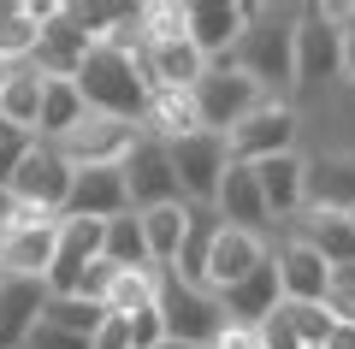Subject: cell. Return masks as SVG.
I'll return each mask as SVG.
<instances>
[{
    "label": "cell",
    "instance_id": "obj_8",
    "mask_svg": "<svg viewBox=\"0 0 355 349\" xmlns=\"http://www.w3.org/2000/svg\"><path fill=\"white\" fill-rule=\"evenodd\" d=\"M296 130H302V119H296V107L291 101H266V107H254L249 119H243L237 130H231V160H243V166H261V160H272V154H296Z\"/></svg>",
    "mask_w": 355,
    "mask_h": 349
},
{
    "label": "cell",
    "instance_id": "obj_33",
    "mask_svg": "<svg viewBox=\"0 0 355 349\" xmlns=\"http://www.w3.org/2000/svg\"><path fill=\"white\" fill-rule=\"evenodd\" d=\"M42 320L60 325V332H71V337H89V343H95V332L107 325V308H101V302H89V296H53Z\"/></svg>",
    "mask_w": 355,
    "mask_h": 349
},
{
    "label": "cell",
    "instance_id": "obj_32",
    "mask_svg": "<svg viewBox=\"0 0 355 349\" xmlns=\"http://www.w3.org/2000/svg\"><path fill=\"white\" fill-rule=\"evenodd\" d=\"M107 261L125 266V273H137V266H154L148 237H142V219H137V213H119V219H107Z\"/></svg>",
    "mask_w": 355,
    "mask_h": 349
},
{
    "label": "cell",
    "instance_id": "obj_37",
    "mask_svg": "<svg viewBox=\"0 0 355 349\" xmlns=\"http://www.w3.org/2000/svg\"><path fill=\"white\" fill-rule=\"evenodd\" d=\"M89 349H137V337H130V320L107 314V325L95 332V343H89Z\"/></svg>",
    "mask_w": 355,
    "mask_h": 349
},
{
    "label": "cell",
    "instance_id": "obj_21",
    "mask_svg": "<svg viewBox=\"0 0 355 349\" xmlns=\"http://www.w3.org/2000/svg\"><path fill=\"white\" fill-rule=\"evenodd\" d=\"M214 213H219L225 225H237V231H261V237H266V225H272V207H266V196H261V178H254V166L231 160L225 184H219Z\"/></svg>",
    "mask_w": 355,
    "mask_h": 349
},
{
    "label": "cell",
    "instance_id": "obj_39",
    "mask_svg": "<svg viewBox=\"0 0 355 349\" xmlns=\"http://www.w3.org/2000/svg\"><path fill=\"white\" fill-rule=\"evenodd\" d=\"M12 207H18V201H12V189H0V225L12 219Z\"/></svg>",
    "mask_w": 355,
    "mask_h": 349
},
{
    "label": "cell",
    "instance_id": "obj_10",
    "mask_svg": "<svg viewBox=\"0 0 355 349\" xmlns=\"http://www.w3.org/2000/svg\"><path fill=\"white\" fill-rule=\"evenodd\" d=\"M71 184H77V166L65 160L53 142H36V148L24 154V166H18V178H12V201L42 207V213H60V219H65Z\"/></svg>",
    "mask_w": 355,
    "mask_h": 349
},
{
    "label": "cell",
    "instance_id": "obj_30",
    "mask_svg": "<svg viewBox=\"0 0 355 349\" xmlns=\"http://www.w3.org/2000/svg\"><path fill=\"white\" fill-rule=\"evenodd\" d=\"M42 95H48V77H42L36 65H18V71H12V83L0 89V119L36 137V119H42Z\"/></svg>",
    "mask_w": 355,
    "mask_h": 349
},
{
    "label": "cell",
    "instance_id": "obj_2",
    "mask_svg": "<svg viewBox=\"0 0 355 349\" xmlns=\"http://www.w3.org/2000/svg\"><path fill=\"white\" fill-rule=\"evenodd\" d=\"M77 95H83L89 112H107V119H130L142 125V112H148V77H142V60L130 53H113V48H89V60L77 65Z\"/></svg>",
    "mask_w": 355,
    "mask_h": 349
},
{
    "label": "cell",
    "instance_id": "obj_18",
    "mask_svg": "<svg viewBox=\"0 0 355 349\" xmlns=\"http://www.w3.org/2000/svg\"><path fill=\"white\" fill-rule=\"evenodd\" d=\"M272 266H279V290H284V302H326V290H331V266H326V255L308 249L296 231L279 243V249H272Z\"/></svg>",
    "mask_w": 355,
    "mask_h": 349
},
{
    "label": "cell",
    "instance_id": "obj_16",
    "mask_svg": "<svg viewBox=\"0 0 355 349\" xmlns=\"http://www.w3.org/2000/svg\"><path fill=\"white\" fill-rule=\"evenodd\" d=\"M89 48H95V42H89V30L77 24V12L48 0V18H42V48H36V60H30V65H36L42 77H77V65L89 60Z\"/></svg>",
    "mask_w": 355,
    "mask_h": 349
},
{
    "label": "cell",
    "instance_id": "obj_7",
    "mask_svg": "<svg viewBox=\"0 0 355 349\" xmlns=\"http://www.w3.org/2000/svg\"><path fill=\"white\" fill-rule=\"evenodd\" d=\"M166 148H172L184 201H190V207H214L219 184H225V172H231V142L214 137V130H196V137H184V142H166Z\"/></svg>",
    "mask_w": 355,
    "mask_h": 349
},
{
    "label": "cell",
    "instance_id": "obj_11",
    "mask_svg": "<svg viewBox=\"0 0 355 349\" xmlns=\"http://www.w3.org/2000/svg\"><path fill=\"white\" fill-rule=\"evenodd\" d=\"M125 189H130V213H148V207H178L184 201V184H178V166H172V148L154 137L137 142V154H130L125 166Z\"/></svg>",
    "mask_w": 355,
    "mask_h": 349
},
{
    "label": "cell",
    "instance_id": "obj_28",
    "mask_svg": "<svg viewBox=\"0 0 355 349\" xmlns=\"http://www.w3.org/2000/svg\"><path fill=\"white\" fill-rule=\"evenodd\" d=\"M219 231H225V219H219L214 207H190V225H184V249H178V261H172V273L184 278V284H202V290H207V261H214Z\"/></svg>",
    "mask_w": 355,
    "mask_h": 349
},
{
    "label": "cell",
    "instance_id": "obj_27",
    "mask_svg": "<svg viewBox=\"0 0 355 349\" xmlns=\"http://www.w3.org/2000/svg\"><path fill=\"white\" fill-rule=\"evenodd\" d=\"M142 130L154 142H184L202 130V112H196V95L190 89H154L148 95V112H142Z\"/></svg>",
    "mask_w": 355,
    "mask_h": 349
},
{
    "label": "cell",
    "instance_id": "obj_25",
    "mask_svg": "<svg viewBox=\"0 0 355 349\" xmlns=\"http://www.w3.org/2000/svg\"><path fill=\"white\" fill-rule=\"evenodd\" d=\"M296 237H302L308 249H320L326 266L338 273V266L355 261V213H320V207H308L302 219H296Z\"/></svg>",
    "mask_w": 355,
    "mask_h": 349
},
{
    "label": "cell",
    "instance_id": "obj_34",
    "mask_svg": "<svg viewBox=\"0 0 355 349\" xmlns=\"http://www.w3.org/2000/svg\"><path fill=\"white\" fill-rule=\"evenodd\" d=\"M30 148H36V137L0 119V189H12V178H18V166H24Z\"/></svg>",
    "mask_w": 355,
    "mask_h": 349
},
{
    "label": "cell",
    "instance_id": "obj_12",
    "mask_svg": "<svg viewBox=\"0 0 355 349\" xmlns=\"http://www.w3.org/2000/svg\"><path fill=\"white\" fill-rule=\"evenodd\" d=\"M207 53L190 42V30H148V48H142V77L148 89H196L207 77Z\"/></svg>",
    "mask_w": 355,
    "mask_h": 349
},
{
    "label": "cell",
    "instance_id": "obj_17",
    "mask_svg": "<svg viewBox=\"0 0 355 349\" xmlns=\"http://www.w3.org/2000/svg\"><path fill=\"white\" fill-rule=\"evenodd\" d=\"M53 290L42 278H12L0 273V349H24V337L42 325Z\"/></svg>",
    "mask_w": 355,
    "mask_h": 349
},
{
    "label": "cell",
    "instance_id": "obj_40",
    "mask_svg": "<svg viewBox=\"0 0 355 349\" xmlns=\"http://www.w3.org/2000/svg\"><path fill=\"white\" fill-rule=\"evenodd\" d=\"M12 71H18V65H12V60H0V89L12 83Z\"/></svg>",
    "mask_w": 355,
    "mask_h": 349
},
{
    "label": "cell",
    "instance_id": "obj_38",
    "mask_svg": "<svg viewBox=\"0 0 355 349\" xmlns=\"http://www.w3.org/2000/svg\"><path fill=\"white\" fill-rule=\"evenodd\" d=\"M343 24V77H355V6H331Z\"/></svg>",
    "mask_w": 355,
    "mask_h": 349
},
{
    "label": "cell",
    "instance_id": "obj_35",
    "mask_svg": "<svg viewBox=\"0 0 355 349\" xmlns=\"http://www.w3.org/2000/svg\"><path fill=\"white\" fill-rule=\"evenodd\" d=\"M24 349H89V337H71V332H60V325H48V320H42L36 332L24 337Z\"/></svg>",
    "mask_w": 355,
    "mask_h": 349
},
{
    "label": "cell",
    "instance_id": "obj_26",
    "mask_svg": "<svg viewBox=\"0 0 355 349\" xmlns=\"http://www.w3.org/2000/svg\"><path fill=\"white\" fill-rule=\"evenodd\" d=\"M42 18H48V0H0V60L30 65L42 48Z\"/></svg>",
    "mask_w": 355,
    "mask_h": 349
},
{
    "label": "cell",
    "instance_id": "obj_24",
    "mask_svg": "<svg viewBox=\"0 0 355 349\" xmlns=\"http://www.w3.org/2000/svg\"><path fill=\"white\" fill-rule=\"evenodd\" d=\"M284 302V290H279V266L266 261V266H254L243 284H231L225 296H219V308H225V320H237V325H261L266 314Z\"/></svg>",
    "mask_w": 355,
    "mask_h": 349
},
{
    "label": "cell",
    "instance_id": "obj_19",
    "mask_svg": "<svg viewBox=\"0 0 355 349\" xmlns=\"http://www.w3.org/2000/svg\"><path fill=\"white\" fill-rule=\"evenodd\" d=\"M272 261V243L261 237V231H237V225H225L214 243V261H207V290L214 296H225L231 284H243V278L254 273V266Z\"/></svg>",
    "mask_w": 355,
    "mask_h": 349
},
{
    "label": "cell",
    "instance_id": "obj_31",
    "mask_svg": "<svg viewBox=\"0 0 355 349\" xmlns=\"http://www.w3.org/2000/svg\"><path fill=\"white\" fill-rule=\"evenodd\" d=\"M137 219H142V237H148L154 266H172V261H178V249H184L190 201H178V207H148V213H137Z\"/></svg>",
    "mask_w": 355,
    "mask_h": 349
},
{
    "label": "cell",
    "instance_id": "obj_6",
    "mask_svg": "<svg viewBox=\"0 0 355 349\" xmlns=\"http://www.w3.org/2000/svg\"><path fill=\"white\" fill-rule=\"evenodd\" d=\"M148 137L142 125H130V119H107V112H89L77 130H65L53 148L65 154V160L77 166V172H95V166H125L130 154H137V142Z\"/></svg>",
    "mask_w": 355,
    "mask_h": 349
},
{
    "label": "cell",
    "instance_id": "obj_1",
    "mask_svg": "<svg viewBox=\"0 0 355 349\" xmlns=\"http://www.w3.org/2000/svg\"><path fill=\"white\" fill-rule=\"evenodd\" d=\"M296 30H302V6H254L249 30L237 36L231 60H219V65H237L266 95L291 101V89H296Z\"/></svg>",
    "mask_w": 355,
    "mask_h": 349
},
{
    "label": "cell",
    "instance_id": "obj_15",
    "mask_svg": "<svg viewBox=\"0 0 355 349\" xmlns=\"http://www.w3.org/2000/svg\"><path fill=\"white\" fill-rule=\"evenodd\" d=\"M338 320L326 314V302H279L261 320V343L266 349H331Z\"/></svg>",
    "mask_w": 355,
    "mask_h": 349
},
{
    "label": "cell",
    "instance_id": "obj_14",
    "mask_svg": "<svg viewBox=\"0 0 355 349\" xmlns=\"http://www.w3.org/2000/svg\"><path fill=\"white\" fill-rule=\"evenodd\" d=\"M107 255V225L101 219H60V255H53L48 290L53 296H77V284L89 278V266Z\"/></svg>",
    "mask_w": 355,
    "mask_h": 349
},
{
    "label": "cell",
    "instance_id": "obj_22",
    "mask_svg": "<svg viewBox=\"0 0 355 349\" xmlns=\"http://www.w3.org/2000/svg\"><path fill=\"white\" fill-rule=\"evenodd\" d=\"M261 178V196L272 207V219H302L308 207V154H272V160L254 166Z\"/></svg>",
    "mask_w": 355,
    "mask_h": 349
},
{
    "label": "cell",
    "instance_id": "obj_4",
    "mask_svg": "<svg viewBox=\"0 0 355 349\" xmlns=\"http://www.w3.org/2000/svg\"><path fill=\"white\" fill-rule=\"evenodd\" d=\"M160 325H166L172 343H202L207 349L219 332H225V308H219L214 290L184 284L172 266H160Z\"/></svg>",
    "mask_w": 355,
    "mask_h": 349
},
{
    "label": "cell",
    "instance_id": "obj_29",
    "mask_svg": "<svg viewBox=\"0 0 355 349\" xmlns=\"http://www.w3.org/2000/svg\"><path fill=\"white\" fill-rule=\"evenodd\" d=\"M89 119L83 95H77L71 77H48V95H42V119H36V142H60L65 130H77Z\"/></svg>",
    "mask_w": 355,
    "mask_h": 349
},
{
    "label": "cell",
    "instance_id": "obj_20",
    "mask_svg": "<svg viewBox=\"0 0 355 349\" xmlns=\"http://www.w3.org/2000/svg\"><path fill=\"white\" fill-rule=\"evenodd\" d=\"M130 213V189H125V172L119 166H95V172H77L71 184V201H65V219H119Z\"/></svg>",
    "mask_w": 355,
    "mask_h": 349
},
{
    "label": "cell",
    "instance_id": "obj_23",
    "mask_svg": "<svg viewBox=\"0 0 355 349\" xmlns=\"http://www.w3.org/2000/svg\"><path fill=\"white\" fill-rule=\"evenodd\" d=\"M308 207L355 213V154H320V160H308Z\"/></svg>",
    "mask_w": 355,
    "mask_h": 349
},
{
    "label": "cell",
    "instance_id": "obj_13",
    "mask_svg": "<svg viewBox=\"0 0 355 349\" xmlns=\"http://www.w3.org/2000/svg\"><path fill=\"white\" fill-rule=\"evenodd\" d=\"M249 18H254V6H243V0H184V30H190V42L214 65L231 60V48L249 30Z\"/></svg>",
    "mask_w": 355,
    "mask_h": 349
},
{
    "label": "cell",
    "instance_id": "obj_9",
    "mask_svg": "<svg viewBox=\"0 0 355 349\" xmlns=\"http://www.w3.org/2000/svg\"><path fill=\"white\" fill-rule=\"evenodd\" d=\"M343 77V24L331 6H302V30H296V89H314Z\"/></svg>",
    "mask_w": 355,
    "mask_h": 349
},
{
    "label": "cell",
    "instance_id": "obj_36",
    "mask_svg": "<svg viewBox=\"0 0 355 349\" xmlns=\"http://www.w3.org/2000/svg\"><path fill=\"white\" fill-rule=\"evenodd\" d=\"M207 349H266V343H261V325H237V320H225V332H219Z\"/></svg>",
    "mask_w": 355,
    "mask_h": 349
},
{
    "label": "cell",
    "instance_id": "obj_5",
    "mask_svg": "<svg viewBox=\"0 0 355 349\" xmlns=\"http://www.w3.org/2000/svg\"><path fill=\"white\" fill-rule=\"evenodd\" d=\"M190 95H196V112H202V130H214V137H231L254 107L272 101L254 77H243L237 65H207V77L190 89ZM279 101H284V95H279Z\"/></svg>",
    "mask_w": 355,
    "mask_h": 349
},
{
    "label": "cell",
    "instance_id": "obj_3",
    "mask_svg": "<svg viewBox=\"0 0 355 349\" xmlns=\"http://www.w3.org/2000/svg\"><path fill=\"white\" fill-rule=\"evenodd\" d=\"M53 255H60V213H42L18 201L12 219L0 225V273L12 278H42L48 284Z\"/></svg>",
    "mask_w": 355,
    "mask_h": 349
},
{
    "label": "cell",
    "instance_id": "obj_41",
    "mask_svg": "<svg viewBox=\"0 0 355 349\" xmlns=\"http://www.w3.org/2000/svg\"><path fill=\"white\" fill-rule=\"evenodd\" d=\"M160 349H202V343H172V337H166V343Z\"/></svg>",
    "mask_w": 355,
    "mask_h": 349
}]
</instances>
